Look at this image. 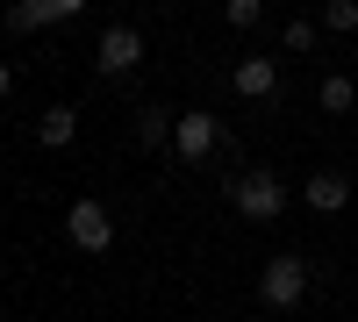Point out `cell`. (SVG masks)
Instances as JSON below:
<instances>
[{
	"label": "cell",
	"mask_w": 358,
	"mask_h": 322,
	"mask_svg": "<svg viewBox=\"0 0 358 322\" xmlns=\"http://www.w3.org/2000/svg\"><path fill=\"white\" fill-rule=\"evenodd\" d=\"M322 29H337V36H358V0H330V8H322Z\"/></svg>",
	"instance_id": "12"
},
{
	"label": "cell",
	"mask_w": 358,
	"mask_h": 322,
	"mask_svg": "<svg viewBox=\"0 0 358 322\" xmlns=\"http://www.w3.org/2000/svg\"><path fill=\"white\" fill-rule=\"evenodd\" d=\"M94 57H101V72H108V79H122V72H136V65H143V36H136L129 22H115L108 36H101V50H94Z\"/></svg>",
	"instance_id": "5"
},
{
	"label": "cell",
	"mask_w": 358,
	"mask_h": 322,
	"mask_svg": "<svg viewBox=\"0 0 358 322\" xmlns=\"http://www.w3.org/2000/svg\"><path fill=\"white\" fill-rule=\"evenodd\" d=\"M301 294H308V265H301L294 251H280L273 265L258 272V301H265V308H294Z\"/></svg>",
	"instance_id": "2"
},
{
	"label": "cell",
	"mask_w": 358,
	"mask_h": 322,
	"mask_svg": "<svg viewBox=\"0 0 358 322\" xmlns=\"http://www.w3.org/2000/svg\"><path fill=\"white\" fill-rule=\"evenodd\" d=\"M301 193H308V208H315V215H337L344 200H351V180H344V172H308V186H301Z\"/></svg>",
	"instance_id": "7"
},
{
	"label": "cell",
	"mask_w": 358,
	"mask_h": 322,
	"mask_svg": "<svg viewBox=\"0 0 358 322\" xmlns=\"http://www.w3.org/2000/svg\"><path fill=\"white\" fill-rule=\"evenodd\" d=\"M215 143H222V129H215V115H208V108H187V115L172 122V158H179V165H201Z\"/></svg>",
	"instance_id": "3"
},
{
	"label": "cell",
	"mask_w": 358,
	"mask_h": 322,
	"mask_svg": "<svg viewBox=\"0 0 358 322\" xmlns=\"http://www.w3.org/2000/svg\"><path fill=\"white\" fill-rule=\"evenodd\" d=\"M315 108H322V115H351V108H358V79H322V86H315Z\"/></svg>",
	"instance_id": "10"
},
{
	"label": "cell",
	"mask_w": 358,
	"mask_h": 322,
	"mask_svg": "<svg viewBox=\"0 0 358 322\" xmlns=\"http://www.w3.org/2000/svg\"><path fill=\"white\" fill-rule=\"evenodd\" d=\"M351 65H358V43H351Z\"/></svg>",
	"instance_id": "17"
},
{
	"label": "cell",
	"mask_w": 358,
	"mask_h": 322,
	"mask_svg": "<svg viewBox=\"0 0 358 322\" xmlns=\"http://www.w3.org/2000/svg\"><path fill=\"white\" fill-rule=\"evenodd\" d=\"M229 200H236V215L244 222H280V208H287V186H280V172H236L229 180Z\"/></svg>",
	"instance_id": "1"
},
{
	"label": "cell",
	"mask_w": 358,
	"mask_h": 322,
	"mask_svg": "<svg viewBox=\"0 0 358 322\" xmlns=\"http://www.w3.org/2000/svg\"><path fill=\"white\" fill-rule=\"evenodd\" d=\"M280 43H287V50H315V22H287Z\"/></svg>",
	"instance_id": "14"
},
{
	"label": "cell",
	"mask_w": 358,
	"mask_h": 322,
	"mask_svg": "<svg viewBox=\"0 0 358 322\" xmlns=\"http://www.w3.org/2000/svg\"><path fill=\"white\" fill-rule=\"evenodd\" d=\"M8 29H22V36H29V29H50V8H43V0H15V8H8Z\"/></svg>",
	"instance_id": "11"
},
{
	"label": "cell",
	"mask_w": 358,
	"mask_h": 322,
	"mask_svg": "<svg viewBox=\"0 0 358 322\" xmlns=\"http://www.w3.org/2000/svg\"><path fill=\"white\" fill-rule=\"evenodd\" d=\"M229 86H236L244 101H273V94H280V65H273V57H244V65L229 72Z\"/></svg>",
	"instance_id": "6"
},
{
	"label": "cell",
	"mask_w": 358,
	"mask_h": 322,
	"mask_svg": "<svg viewBox=\"0 0 358 322\" xmlns=\"http://www.w3.org/2000/svg\"><path fill=\"white\" fill-rule=\"evenodd\" d=\"M8 86H15V72H8V65H0V101H8Z\"/></svg>",
	"instance_id": "16"
},
{
	"label": "cell",
	"mask_w": 358,
	"mask_h": 322,
	"mask_svg": "<svg viewBox=\"0 0 358 322\" xmlns=\"http://www.w3.org/2000/svg\"><path fill=\"white\" fill-rule=\"evenodd\" d=\"M43 8H50V22H65V15H79V8H86V0H43Z\"/></svg>",
	"instance_id": "15"
},
{
	"label": "cell",
	"mask_w": 358,
	"mask_h": 322,
	"mask_svg": "<svg viewBox=\"0 0 358 322\" xmlns=\"http://www.w3.org/2000/svg\"><path fill=\"white\" fill-rule=\"evenodd\" d=\"M65 237L86 251V258H101L115 244V215L101 208V200H72V215H65Z\"/></svg>",
	"instance_id": "4"
},
{
	"label": "cell",
	"mask_w": 358,
	"mask_h": 322,
	"mask_svg": "<svg viewBox=\"0 0 358 322\" xmlns=\"http://www.w3.org/2000/svg\"><path fill=\"white\" fill-rule=\"evenodd\" d=\"M258 15H265V0H222V22L229 29H258Z\"/></svg>",
	"instance_id": "13"
},
{
	"label": "cell",
	"mask_w": 358,
	"mask_h": 322,
	"mask_svg": "<svg viewBox=\"0 0 358 322\" xmlns=\"http://www.w3.org/2000/svg\"><path fill=\"white\" fill-rule=\"evenodd\" d=\"M72 136H79V108H43V122H36V143H43V151H65Z\"/></svg>",
	"instance_id": "8"
},
{
	"label": "cell",
	"mask_w": 358,
	"mask_h": 322,
	"mask_svg": "<svg viewBox=\"0 0 358 322\" xmlns=\"http://www.w3.org/2000/svg\"><path fill=\"white\" fill-rule=\"evenodd\" d=\"M136 136H143V151H172V115L165 108H136Z\"/></svg>",
	"instance_id": "9"
}]
</instances>
